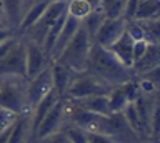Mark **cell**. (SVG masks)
Listing matches in <instances>:
<instances>
[{
	"label": "cell",
	"instance_id": "cell-1",
	"mask_svg": "<svg viewBox=\"0 0 160 143\" xmlns=\"http://www.w3.org/2000/svg\"><path fill=\"white\" fill-rule=\"evenodd\" d=\"M85 70L110 87L122 85V83L135 78L132 68L125 67L108 48L100 47L97 43H92V47H90Z\"/></svg>",
	"mask_w": 160,
	"mask_h": 143
},
{
	"label": "cell",
	"instance_id": "cell-2",
	"mask_svg": "<svg viewBox=\"0 0 160 143\" xmlns=\"http://www.w3.org/2000/svg\"><path fill=\"white\" fill-rule=\"evenodd\" d=\"M92 43V38L88 37V33L85 32V28L80 23V27L73 33V37L70 38V42L60 52V55L52 62L62 63L63 67L70 68L72 72H82L85 70V63H87V57Z\"/></svg>",
	"mask_w": 160,
	"mask_h": 143
},
{
	"label": "cell",
	"instance_id": "cell-3",
	"mask_svg": "<svg viewBox=\"0 0 160 143\" xmlns=\"http://www.w3.org/2000/svg\"><path fill=\"white\" fill-rule=\"evenodd\" d=\"M27 80L17 75H0V107L15 113L30 112L27 107Z\"/></svg>",
	"mask_w": 160,
	"mask_h": 143
},
{
	"label": "cell",
	"instance_id": "cell-4",
	"mask_svg": "<svg viewBox=\"0 0 160 143\" xmlns=\"http://www.w3.org/2000/svg\"><path fill=\"white\" fill-rule=\"evenodd\" d=\"M110 85L98 80L95 75H92L87 70L75 72L70 78L68 87L63 93V98H82L88 95H107L110 92Z\"/></svg>",
	"mask_w": 160,
	"mask_h": 143
},
{
	"label": "cell",
	"instance_id": "cell-5",
	"mask_svg": "<svg viewBox=\"0 0 160 143\" xmlns=\"http://www.w3.org/2000/svg\"><path fill=\"white\" fill-rule=\"evenodd\" d=\"M65 123V110H63V97H60L47 112V115L42 118L38 126L35 128L32 141H43L47 136L58 131Z\"/></svg>",
	"mask_w": 160,
	"mask_h": 143
},
{
	"label": "cell",
	"instance_id": "cell-6",
	"mask_svg": "<svg viewBox=\"0 0 160 143\" xmlns=\"http://www.w3.org/2000/svg\"><path fill=\"white\" fill-rule=\"evenodd\" d=\"M25 65H27V72H25V78L32 80L33 77H37L45 67L50 65V57L48 53L43 50V47L37 42L32 40H25Z\"/></svg>",
	"mask_w": 160,
	"mask_h": 143
},
{
	"label": "cell",
	"instance_id": "cell-7",
	"mask_svg": "<svg viewBox=\"0 0 160 143\" xmlns=\"http://www.w3.org/2000/svg\"><path fill=\"white\" fill-rule=\"evenodd\" d=\"M27 65H25V42L20 37L15 47L0 60V75H17L25 78ZM27 80V78H25Z\"/></svg>",
	"mask_w": 160,
	"mask_h": 143
},
{
	"label": "cell",
	"instance_id": "cell-8",
	"mask_svg": "<svg viewBox=\"0 0 160 143\" xmlns=\"http://www.w3.org/2000/svg\"><path fill=\"white\" fill-rule=\"evenodd\" d=\"M125 27H127V20H125L123 17H115V18L105 17L103 22L100 23L95 37H93V43L107 48L110 43H113L120 35H122Z\"/></svg>",
	"mask_w": 160,
	"mask_h": 143
},
{
	"label": "cell",
	"instance_id": "cell-9",
	"mask_svg": "<svg viewBox=\"0 0 160 143\" xmlns=\"http://www.w3.org/2000/svg\"><path fill=\"white\" fill-rule=\"evenodd\" d=\"M50 88H53V87H52V73H50V65H48V67H45L37 77H33L32 80L27 82L25 95H27V107H28L30 112H32V108L37 105V102L50 90Z\"/></svg>",
	"mask_w": 160,
	"mask_h": 143
},
{
	"label": "cell",
	"instance_id": "cell-10",
	"mask_svg": "<svg viewBox=\"0 0 160 143\" xmlns=\"http://www.w3.org/2000/svg\"><path fill=\"white\" fill-rule=\"evenodd\" d=\"M78 27H80V18H77V17H73V15H70V13H67L63 25H62V28H60L57 38H55V43H53V47H52V52H50V60H55V58L60 55V52H62L63 48H65V45L70 42V38L73 37V33L77 32Z\"/></svg>",
	"mask_w": 160,
	"mask_h": 143
},
{
	"label": "cell",
	"instance_id": "cell-11",
	"mask_svg": "<svg viewBox=\"0 0 160 143\" xmlns=\"http://www.w3.org/2000/svg\"><path fill=\"white\" fill-rule=\"evenodd\" d=\"M107 48L123 63L125 67L132 68V65H133V38L127 33V30H123L122 35H120L113 43H110Z\"/></svg>",
	"mask_w": 160,
	"mask_h": 143
},
{
	"label": "cell",
	"instance_id": "cell-12",
	"mask_svg": "<svg viewBox=\"0 0 160 143\" xmlns=\"http://www.w3.org/2000/svg\"><path fill=\"white\" fill-rule=\"evenodd\" d=\"M20 141H32V118L30 112L20 113L17 120L12 125L8 141L7 143H20Z\"/></svg>",
	"mask_w": 160,
	"mask_h": 143
},
{
	"label": "cell",
	"instance_id": "cell-13",
	"mask_svg": "<svg viewBox=\"0 0 160 143\" xmlns=\"http://www.w3.org/2000/svg\"><path fill=\"white\" fill-rule=\"evenodd\" d=\"M3 3V18L8 28L17 33L18 23L22 20L25 10H27V2L25 0H2Z\"/></svg>",
	"mask_w": 160,
	"mask_h": 143
},
{
	"label": "cell",
	"instance_id": "cell-14",
	"mask_svg": "<svg viewBox=\"0 0 160 143\" xmlns=\"http://www.w3.org/2000/svg\"><path fill=\"white\" fill-rule=\"evenodd\" d=\"M157 65H160V43H148L142 57L137 62H133L132 72L135 75H140V73L147 72Z\"/></svg>",
	"mask_w": 160,
	"mask_h": 143
},
{
	"label": "cell",
	"instance_id": "cell-15",
	"mask_svg": "<svg viewBox=\"0 0 160 143\" xmlns=\"http://www.w3.org/2000/svg\"><path fill=\"white\" fill-rule=\"evenodd\" d=\"M68 100L73 105L83 108V110L98 113V115H110L107 95H88V97H82V98H68Z\"/></svg>",
	"mask_w": 160,
	"mask_h": 143
},
{
	"label": "cell",
	"instance_id": "cell-16",
	"mask_svg": "<svg viewBox=\"0 0 160 143\" xmlns=\"http://www.w3.org/2000/svg\"><path fill=\"white\" fill-rule=\"evenodd\" d=\"M50 73H52V87L55 88V92L60 97H63V93L68 87L70 78L73 77L75 72H72L67 67H63L58 62H50Z\"/></svg>",
	"mask_w": 160,
	"mask_h": 143
},
{
	"label": "cell",
	"instance_id": "cell-17",
	"mask_svg": "<svg viewBox=\"0 0 160 143\" xmlns=\"http://www.w3.org/2000/svg\"><path fill=\"white\" fill-rule=\"evenodd\" d=\"M50 0H37V2L30 3L27 7V10H25L22 20L18 23V28H17V35H22V33L27 30L28 27H32L35 22L38 20V17L43 13V10L47 8Z\"/></svg>",
	"mask_w": 160,
	"mask_h": 143
},
{
	"label": "cell",
	"instance_id": "cell-18",
	"mask_svg": "<svg viewBox=\"0 0 160 143\" xmlns=\"http://www.w3.org/2000/svg\"><path fill=\"white\" fill-rule=\"evenodd\" d=\"M160 17V0H137L133 20H147Z\"/></svg>",
	"mask_w": 160,
	"mask_h": 143
},
{
	"label": "cell",
	"instance_id": "cell-19",
	"mask_svg": "<svg viewBox=\"0 0 160 143\" xmlns=\"http://www.w3.org/2000/svg\"><path fill=\"white\" fill-rule=\"evenodd\" d=\"M103 18H105V13H103L102 8H93V10H90L87 15L80 20L82 27L85 28V32L88 33L90 38H92V42H93V37H95V33H97V30H98L100 23L103 22Z\"/></svg>",
	"mask_w": 160,
	"mask_h": 143
},
{
	"label": "cell",
	"instance_id": "cell-20",
	"mask_svg": "<svg viewBox=\"0 0 160 143\" xmlns=\"http://www.w3.org/2000/svg\"><path fill=\"white\" fill-rule=\"evenodd\" d=\"M107 98H108V110H110V113L122 112L123 107L128 103V98H127V95H125L122 85H115V87L110 88V92L107 93Z\"/></svg>",
	"mask_w": 160,
	"mask_h": 143
},
{
	"label": "cell",
	"instance_id": "cell-21",
	"mask_svg": "<svg viewBox=\"0 0 160 143\" xmlns=\"http://www.w3.org/2000/svg\"><path fill=\"white\" fill-rule=\"evenodd\" d=\"M143 30V40L148 43H160L158 37V18H147V20H137Z\"/></svg>",
	"mask_w": 160,
	"mask_h": 143
},
{
	"label": "cell",
	"instance_id": "cell-22",
	"mask_svg": "<svg viewBox=\"0 0 160 143\" xmlns=\"http://www.w3.org/2000/svg\"><path fill=\"white\" fill-rule=\"evenodd\" d=\"M62 130L65 133V136H67L68 143H87V131H85L83 128L73 125V123L65 122Z\"/></svg>",
	"mask_w": 160,
	"mask_h": 143
},
{
	"label": "cell",
	"instance_id": "cell-23",
	"mask_svg": "<svg viewBox=\"0 0 160 143\" xmlns=\"http://www.w3.org/2000/svg\"><path fill=\"white\" fill-rule=\"evenodd\" d=\"M122 115L125 117V120H127V123L130 125V128L137 133V135H140V133H143L142 130V125H140V118H138V113H137V108H135V103L133 102H128L127 105L123 107L122 110Z\"/></svg>",
	"mask_w": 160,
	"mask_h": 143
},
{
	"label": "cell",
	"instance_id": "cell-24",
	"mask_svg": "<svg viewBox=\"0 0 160 143\" xmlns=\"http://www.w3.org/2000/svg\"><path fill=\"white\" fill-rule=\"evenodd\" d=\"M90 10H93V8H90V5L85 0H68L67 2V13L80 18V20H82Z\"/></svg>",
	"mask_w": 160,
	"mask_h": 143
},
{
	"label": "cell",
	"instance_id": "cell-25",
	"mask_svg": "<svg viewBox=\"0 0 160 143\" xmlns=\"http://www.w3.org/2000/svg\"><path fill=\"white\" fill-rule=\"evenodd\" d=\"M125 3L127 0H115L110 5H107L105 8H102L105 17H110V18H115V17H123V10H125Z\"/></svg>",
	"mask_w": 160,
	"mask_h": 143
},
{
	"label": "cell",
	"instance_id": "cell-26",
	"mask_svg": "<svg viewBox=\"0 0 160 143\" xmlns=\"http://www.w3.org/2000/svg\"><path fill=\"white\" fill-rule=\"evenodd\" d=\"M18 115H20V113H15V112H12V110H7V108H2V107H0V133L12 126L13 122L17 120Z\"/></svg>",
	"mask_w": 160,
	"mask_h": 143
},
{
	"label": "cell",
	"instance_id": "cell-27",
	"mask_svg": "<svg viewBox=\"0 0 160 143\" xmlns=\"http://www.w3.org/2000/svg\"><path fill=\"white\" fill-rule=\"evenodd\" d=\"M18 38H20V37L17 35V33H13V35H10V37L5 38V40L0 42V60H2V58L15 47V43L18 42Z\"/></svg>",
	"mask_w": 160,
	"mask_h": 143
},
{
	"label": "cell",
	"instance_id": "cell-28",
	"mask_svg": "<svg viewBox=\"0 0 160 143\" xmlns=\"http://www.w3.org/2000/svg\"><path fill=\"white\" fill-rule=\"evenodd\" d=\"M87 131V130H85ZM115 141L110 135L102 131H87V143H110Z\"/></svg>",
	"mask_w": 160,
	"mask_h": 143
},
{
	"label": "cell",
	"instance_id": "cell-29",
	"mask_svg": "<svg viewBox=\"0 0 160 143\" xmlns=\"http://www.w3.org/2000/svg\"><path fill=\"white\" fill-rule=\"evenodd\" d=\"M135 77L145 78V80L152 82L153 85H157V87H158V83H160V67L157 65V67L150 68V70H147V72H143V73H140V75H135Z\"/></svg>",
	"mask_w": 160,
	"mask_h": 143
},
{
	"label": "cell",
	"instance_id": "cell-30",
	"mask_svg": "<svg viewBox=\"0 0 160 143\" xmlns=\"http://www.w3.org/2000/svg\"><path fill=\"white\" fill-rule=\"evenodd\" d=\"M13 30H12V28H0V42H2V40H5V38H7V37H10V35H13Z\"/></svg>",
	"mask_w": 160,
	"mask_h": 143
},
{
	"label": "cell",
	"instance_id": "cell-31",
	"mask_svg": "<svg viewBox=\"0 0 160 143\" xmlns=\"http://www.w3.org/2000/svg\"><path fill=\"white\" fill-rule=\"evenodd\" d=\"M85 2L90 5V8H100V2L102 0H85Z\"/></svg>",
	"mask_w": 160,
	"mask_h": 143
},
{
	"label": "cell",
	"instance_id": "cell-32",
	"mask_svg": "<svg viewBox=\"0 0 160 143\" xmlns=\"http://www.w3.org/2000/svg\"><path fill=\"white\" fill-rule=\"evenodd\" d=\"M0 28H8V25L5 23V20H3L2 17H0Z\"/></svg>",
	"mask_w": 160,
	"mask_h": 143
},
{
	"label": "cell",
	"instance_id": "cell-33",
	"mask_svg": "<svg viewBox=\"0 0 160 143\" xmlns=\"http://www.w3.org/2000/svg\"><path fill=\"white\" fill-rule=\"evenodd\" d=\"M0 17L3 18V3H2V0H0ZM5 20V18H3Z\"/></svg>",
	"mask_w": 160,
	"mask_h": 143
},
{
	"label": "cell",
	"instance_id": "cell-34",
	"mask_svg": "<svg viewBox=\"0 0 160 143\" xmlns=\"http://www.w3.org/2000/svg\"><path fill=\"white\" fill-rule=\"evenodd\" d=\"M63 2H68V0H63Z\"/></svg>",
	"mask_w": 160,
	"mask_h": 143
}]
</instances>
